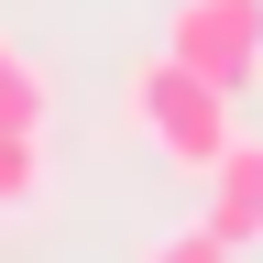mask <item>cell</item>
<instances>
[{"label":"cell","mask_w":263,"mask_h":263,"mask_svg":"<svg viewBox=\"0 0 263 263\" xmlns=\"http://www.w3.org/2000/svg\"><path fill=\"white\" fill-rule=\"evenodd\" d=\"M121 110H132V132H143L164 164H186V176H209V164L230 154V88H209L186 55H154V66H132Z\"/></svg>","instance_id":"obj_1"},{"label":"cell","mask_w":263,"mask_h":263,"mask_svg":"<svg viewBox=\"0 0 263 263\" xmlns=\"http://www.w3.org/2000/svg\"><path fill=\"white\" fill-rule=\"evenodd\" d=\"M164 55H186L209 88H230V99H241V88L263 77V0H176Z\"/></svg>","instance_id":"obj_2"},{"label":"cell","mask_w":263,"mask_h":263,"mask_svg":"<svg viewBox=\"0 0 263 263\" xmlns=\"http://www.w3.org/2000/svg\"><path fill=\"white\" fill-rule=\"evenodd\" d=\"M209 219L230 230V241H263V143H241V132H230V154L209 164Z\"/></svg>","instance_id":"obj_3"},{"label":"cell","mask_w":263,"mask_h":263,"mask_svg":"<svg viewBox=\"0 0 263 263\" xmlns=\"http://www.w3.org/2000/svg\"><path fill=\"white\" fill-rule=\"evenodd\" d=\"M44 110H55V88H44V66H33L11 33H0V132H44Z\"/></svg>","instance_id":"obj_4"},{"label":"cell","mask_w":263,"mask_h":263,"mask_svg":"<svg viewBox=\"0 0 263 263\" xmlns=\"http://www.w3.org/2000/svg\"><path fill=\"white\" fill-rule=\"evenodd\" d=\"M44 209V132H0V219Z\"/></svg>","instance_id":"obj_5"},{"label":"cell","mask_w":263,"mask_h":263,"mask_svg":"<svg viewBox=\"0 0 263 263\" xmlns=\"http://www.w3.org/2000/svg\"><path fill=\"white\" fill-rule=\"evenodd\" d=\"M143 263H241V241H230L219 219H197V230H164V241H154Z\"/></svg>","instance_id":"obj_6"}]
</instances>
